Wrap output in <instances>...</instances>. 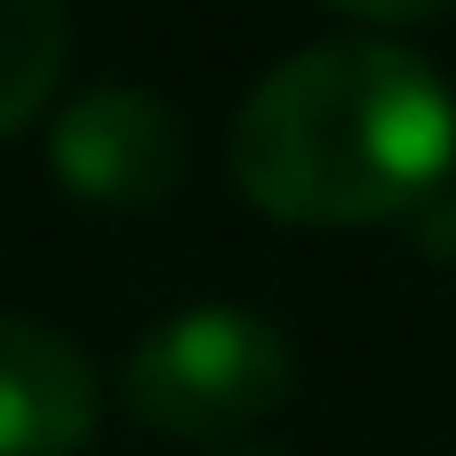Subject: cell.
<instances>
[{
  "instance_id": "cell-4",
  "label": "cell",
  "mask_w": 456,
  "mask_h": 456,
  "mask_svg": "<svg viewBox=\"0 0 456 456\" xmlns=\"http://www.w3.org/2000/svg\"><path fill=\"white\" fill-rule=\"evenodd\" d=\"M104 425L96 361L48 321L0 313V456H80Z\"/></svg>"
},
{
  "instance_id": "cell-2",
  "label": "cell",
  "mask_w": 456,
  "mask_h": 456,
  "mask_svg": "<svg viewBox=\"0 0 456 456\" xmlns=\"http://www.w3.org/2000/svg\"><path fill=\"white\" fill-rule=\"evenodd\" d=\"M297 385L289 337L248 305H184L168 313L120 369V409L168 441H232L265 425Z\"/></svg>"
},
{
  "instance_id": "cell-3",
  "label": "cell",
  "mask_w": 456,
  "mask_h": 456,
  "mask_svg": "<svg viewBox=\"0 0 456 456\" xmlns=\"http://www.w3.org/2000/svg\"><path fill=\"white\" fill-rule=\"evenodd\" d=\"M48 176L88 208H152L184 184V120L152 88H88L48 120Z\"/></svg>"
},
{
  "instance_id": "cell-5",
  "label": "cell",
  "mask_w": 456,
  "mask_h": 456,
  "mask_svg": "<svg viewBox=\"0 0 456 456\" xmlns=\"http://www.w3.org/2000/svg\"><path fill=\"white\" fill-rule=\"evenodd\" d=\"M64 48H72L64 0H0V136L32 128L56 104Z\"/></svg>"
},
{
  "instance_id": "cell-1",
  "label": "cell",
  "mask_w": 456,
  "mask_h": 456,
  "mask_svg": "<svg viewBox=\"0 0 456 456\" xmlns=\"http://www.w3.org/2000/svg\"><path fill=\"white\" fill-rule=\"evenodd\" d=\"M248 208L305 232L409 216L456 168V88L393 40H313L281 56L224 128Z\"/></svg>"
},
{
  "instance_id": "cell-6",
  "label": "cell",
  "mask_w": 456,
  "mask_h": 456,
  "mask_svg": "<svg viewBox=\"0 0 456 456\" xmlns=\"http://www.w3.org/2000/svg\"><path fill=\"white\" fill-rule=\"evenodd\" d=\"M329 8H345L361 24H425V16H449L456 0H329Z\"/></svg>"
}]
</instances>
